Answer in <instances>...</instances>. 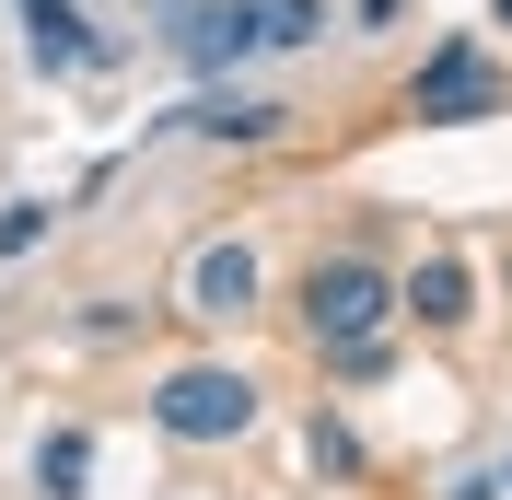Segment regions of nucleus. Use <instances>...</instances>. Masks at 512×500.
I'll return each mask as SVG.
<instances>
[{
    "label": "nucleus",
    "mask_w": 512,
    "mask_h": 500,
    "mask_svg": "<svg viewBox=\"0 0 512 500\" xmlns=\"http://www.w3.org/2000/svg\"><path fill=\"white\" fill-rule=\"evenodd\" d=\"M501 489H512V466H501Z\"/></svg>",
    "instance_id": "obj_14"
},
{
    "label": "nucleus",
    "mask_w": 512,
    "mask_h": 500,
    "mask_svg": "<svg viewBox=\"0 0 512 500\" xmlns=\"http://www.w3.org/2000/svg\"><path fill=\"white\" fill-rule=\"evenodd\" d=\"M315 35H326L315 0H268V47H315Z\"/></svg>",
    "instance_id": "obj_10"
},
{
    "label": "nucleus",
    "mask_w": 512,
    "mask_h": 500,
    "mask_svg": "<svg viewBox=\"0 0 512 500\" xmlns=\"http://www.w3.org/2000/svg\"><path fill=\"white\" fill-rule=\"evenodd\" d=\"M82 477H94V431H47L35 442V489L47 500H82Z\"/></svg>",
    "instance_id": "obj_9"
},
{
    "label": "nucleus",
    "mask_w": 512,
    "mask_h": 500,
    "mask_svg": "<svg viewBox=\"0 0 512 500\" xmlns=\"http://www.w3.org/2000/svg\"><path fill=\"white\" fill-rule=\"evenodd\" d=\"M152 419L175 442H245L256 431V384L233 373V361H187V373L152 384Z\"/></svg>",
    "instance_id": "obj_3"
},
{
    "label": "nucleus",
    "mask_w": 512,
    "mask_h": 500,
    "mask_svg": "<svg viewBox=\"0 0 512 500\" xmlns=\"http://www.w3.org/2000/svg\"><path fill=\"white\" fill-rule=\"evenodd\" d=\"M512 105V70L489 59L478 35H443L431 59H419V82H408V117H431V128H466V117H501Z\"/></svg>",
    "instance_id": "obj_2"
},
{
    "label": "nucleus",
    "mask_w": 512,
    "mask_h": 500,
    "mask_svg": "<svg viewBox=\"0 0 512 500\" xmlns=\"http://www.w3.org/2000/svg\"><path fill=\"white\" fill-rule=\"evenodd\" d=\"M187 314H198V326H245V314H256V245H233V233L198 245L187 256Z\"/></svg>",
    "instance_id": "obj_4"
},
{
    "label": "nucleus",
    "mask_w": 512,
    "mask_h": 500,
    "mask_svg": "<svg viewBox=\"0 0 512 500\" xmlns=\"http://www.w3.org/2000/svg\"><path fill=\"white\" fill-rule=\"evenodd\" d=\"M384 314H396V280H384L373 256H315V280H303V326H315L326 361L384 349Z\"/></svg>",
    "instance_id": "obj_1"
},
{
    "label": "nucleus",
    "mask_w": 512,
    "mask_h": 500,
    "mask_svg": "<svg viewBox=\"0 0 512 500\" xmlns=\"http://www.w3.org/2000/svg\"><path fill=\"white\" fill-rule=\"evenodd\" d=\"M35 233H47V198H12V210H0V256H24Z\"/></svg>",
    "instance_id": "obj_12"
},
{
    "label": "nucleus",
    "mask_w": 512,
    "mask_h": 500,
    "mask_svg": "<svg viewBox=\"0 0 512 500\" xmlns=\"http://www.w3.org/2000/svg\"><path fill=\"white\" fill-rule=\"evenodd\" d=\"M315 466H326V477H361V442H350V419H326V407H315Z\"/></svg>",
    "instance_id": "obj_11"
},
{
    "label": "nucleus",
    "mask_w": 512,
    "mask_h": 500,
    "mask_svg": "<svg viewBox=\"0 0 512 500\" xmlns=\"http://www.w3.org/2000/svg\"><path fill=\"white\" fill-rule=\"evenodd\" d=\"M280 117L291 105H268V94H198L175 128H198V140H280Z\"/></svg>",
    "instance_id": "obj_7"
},
{
    "label": "nucleus",
    "mask_w": 512,
    "mask_h": 500,
    "mask_svg": "<svg viewBox=\"0 0 512 500\" xmlns=\"http://www.w3.org/2000/svg\"><path fill=\"white\" fill-rule=\"evenodd\" d=\"M396 314H419L431 338H454V326L478 314V280H466V256H419L408 280H396Z\"/></svg>",
    "instance_id": "obj_5"
},
{
    "label": "nucleus",
    "mask_w": 512,
    "mask_h": 500,
    "mask_svg": "<svg viewBox=\"0 0 512 500\" xmlns=\"http://www.w3.org/2000/svg\"><path fill=\"white\" fill-rule=\"evenodd\" d=\"M454 500H501V477H466V489H454Z\"/></svg>",
    "instance_id": "obj_13"
},
{
    "label": "nucleus",
    "mask_w": 512,
    "mask_h": 500,
    "mask_svg": "<svg viewBox=\"0 0 512 500\" xmlns=\"http://www.w3.org/2000/svg\"><path fill=\"white\" fill-rule=\"evenodd\" d=\"M24 35H35V59H47V70H82V59H94V24H82L70 0H24Z\"/></svg>",
    "instance_id": "obj_8"
},
{
    "label": "nucleus",
    "mask_w": 512,
    "mask_h": 500,
    "mask_svg": "<svg viewBox=\"0 0 512 500\" xmlns=\"http://www.w3.org/2000/svg\"><path fill=\"white\" fill-rule=\"evenodd\" d=\"M175 47H187L198 70H222V59H256V47H268V12H245V0H198L187 24H175Z\"/></svg>",
    "instance_id": "obj_6"
}]
</instances>
